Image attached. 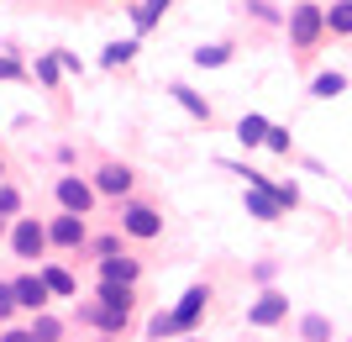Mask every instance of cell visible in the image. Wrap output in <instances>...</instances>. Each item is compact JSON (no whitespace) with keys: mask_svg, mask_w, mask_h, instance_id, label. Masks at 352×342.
<instances>
[{"mask_svg":"<svg viewBox=\"0 0 352 342\" xmlns=\"http://www.w3.org/2000/svg\"><path fill=\"white\" fill-rule=\"evenodd\" d=\"M206 306H210V284H190L184 295H179V306L174 311H158L153 316V327H147V337H190L195 327H200V316H206Z\"/></svg>","mask_w":352,"mask_h":342,"instance_id":"obj_1","label":"cell"},{"mask_svg":"<svg viewBox=\"0 0 352 342\" xmlns=\"http://www.w3.org/2000/svg\"><path fill=\"white\" fill-rule=\"evenodd\" d=\"M95 300H100V332L105 337H121L126 332V321H132V284H105L100 279V290H95Z\"/></svg>","mask_w":352,"mask_h":342,"instance_id":"obj_2","label":"cell"},{"mask_svg":"<svg viewBox=\"0 0 352 342\" xmlns=\"http://www.w3.org/2000/svg\"><path fill=\"white\" fill-rule=\"evenodd\" d=\"M326 37V11L316 6V0H300L289 11V43L294 47H316Z\"/></svg>","mask_w":352,"mask_h":342,"instance_id":"obj_3","label":"cell"},{"mask_svg":"<svg viewBox=\"0 0 352 342\" xmlns=\"http://www.w3.org/2000/svg\"><path fill=\"white\" fill-rule=\"evenodd\" d=\"M47 242H53V237H47V226L37 222V216H21V222L11 226V253L16 258H43Z\"/></svg>","mask_w":352,"mask_h":342,"instance_id":"obj_4","label":"cell"},{"mask_svg":"<svg viewBox=\"0 0 352 342\" xmlns=\"http://www.w3.org/2000/svg\"><path fill=\"white\" fill-rule=\"evenodd\" d=\"M121 232L137 237V242H153V237H163V216L153 206H142V200H132V206L121 211Z\"/></svg>","mask_w":352,"mask_h":342,"instance_id":"obj_5","label":"cell"},{"mask_svg":"<svg viewBox=\"0 0 352 342\" xmlns=\"http://www.w3.org/2000/svg\"><path fill=\"white\" fill-rule=\"evenodd\" d=\"M53 195H58V206L63 211H74V216H89V206H95V184H85L79 174H63L58 184H53Z\"/></svg>","mask_w":352,"mask_h":342,"instance_id":"obj_6","label":"cell"},{"mask_svg":"<svg viewBox=\"0 0 352 342\" xmlns=\"http://www.w3.org/2000/svg\"><path fill=\"white\" fill-rule=\"evenodd\" d=\"M279 321H289V295L263 290V295L248 306V327H279Z\"/></svg>","mask_w":352,"mask_h":342,"instance_id":"obj_7","label":"cell"},{"mask_svg":"<svg viewBox=\"0 0 352 342\" xmlns=\"http://www.w3.org/2000/svg\"><path fill=\"white\" fill-rule=\"evenodd\" d=\"M47 237H53V248L74 253V248H85V242H89V226H85V216L63 211V216H53V222H47Z\"/></svg>","mask_w":352,"mask_h":342,"instance_id":"obj_8","label":"cell"},{"mask_svg":"<svg viewBox=\"0 0 352 342\" xmlns=\"http://www.w3.org/2000/svg\"><path fill=\"white\" fill-rule=\"evenodd\" d=\"M16 284V306H21V311H47V300H53V290H47V279L43 274H21V279H11Z\"/></svg>","mask_w":352,"mask_h":342,"instance_id":"obj_9","label":"cell"},{"mask_svg":"<svg viewBox=\"0 0 352 342\" xmlns=\"http://www.w3.org/2000/svg\"><path fill=\"white\" fill-rule=\"evenodd\" d=\"M95 190L121 200V195L132 190V169H126V164H100V169H95Z\"/></svg>","mask_w":352,"mask_h":342,"instance_id":"obj_10","label":"cell"},{"mask_svg":"<svg viewBox=\"0 0 352 342\" xmlns=\"http://www.w3.org/2000/svg\"><path fill=\"white\" fill-rule=\"evenodd\" d=\"M268 132H274V121H268V116H258V111H248V116L236 121V142H242V148H263V142H268Z\"/></svg>","mask_w":352,"mask_h":342,"instance_id":"obj_11","label":"cell"},{"mask_svg":"<svg viewBox=\"0 0 352 342\" xmlns=\"http://www.w3.org/2000/svg\"><path fill=\"white\" fill-rule=\"evenodd\" d=\"M100 279L105 284H137V258H126V253L100 258Z\"/></svg>","mask_w":352,"mask_h":342,"instance_id":"obj_12","label":"cell"},{"mask_svg":"<svg viewBox=\"0 0 352 342\" xmlns=\"http://www.w3.org/2000/svg\"><path fill=\"white\" fill-rule=\"evenodd\" d=\"M37 274H43V279H47V290H53V295H58V300H74V295H79V279H74L69 268L47 264V268H37Z\"/></svg>","mask_w":352,"mask_h":342,"instance_id":"obj_13","label":"cell"},{"mask_svg":"<svg viewBox=\"0 0 352 342\" xmlns=\"http://www.w3.org/2000/svg\"><path fill=\"white\" fill-rule=\"evenodd\" d=\"M168 95H174V100L184 105V111H190L195 121H210V100H206V95H195L190 85H168Z\"/></svg>","mask_w":352,"mask_h":342,"instance_id":"obj_14","label":"cell"},{"mask_svg":"<svg viewBox=\"0 0 352 342\" xmlns=\"http://www.w3.org/2000/svg\"><path fill=\"white\" fill-rule=\"evenodd\" d=\"M326 32H331V37H352V0H337V6L326 11Z\"/></svg>","mask_w":352,"mask_h":342,"instance_id":"obj_15","label":"cell"},{"mask_svg":"<svg viewBox=\"0 0 352 342\" xmlns=\"http://www.w3.org/2000/svg\"><path fill=\"white\" fill-rule=\"evenodd\" d=\"M342 89H347V79H342V74H331V69L310 79V95H316V100H337Z\"/></svg>","mask_w":352,"mask_h":342,"instance_id":"obj_16","label":"cell"},{"mask_svg":"<svg viewBox=\"0 0 352 342\" xmlns=\"http://www.w3.org/2000/svg\"><path fill=\"white\" fill-rule=\"evenodd\" d=\"M32 337H37V342H63V321H58V316H47V311H37V316H32Z\"/></svg>","mask_w":352,"mask_h":342,"instance_id":"obj_17","label":"cell"},{"mask_svg":"<svg viewBox=\"0 0 352 342\" xmlns=\"http://www.w3.org/2000/svg\"><path fill=\"white\" fill-rule=\"evenodd\" d=\"M195 63H200V69H221V63H232V43H210V47H195Z\"/></svg>","mask_w":352,"mask_h":342,"instance_id":"obj_18","label":"cell"},{"mask_svg":"<svg viewBox=\"0 0 352 342\" xmlns=\"http://www.w3.org/2000/svg\"><path fill=\"white\" fill-rule=\"evenodd\" d=\"M300 337L305 342H326L331 337V321H326V316H305V321H300Z\"/></svg>","mask_w":352,"mask_h":342,"instance_id":"obj_19","label":"cell"},{"mask_svg":"<svg viewBox=\"0 0 352 342\" xmlns=\"http://www.w3.org/2000/svg\"><path fill=\"white\" fill-rule=\"evenodd\" d=\"M132 53H137V43H111L100 53V63H105V69H116V63H132Z\"/></svg>","mask_w":352,"mask_h":342,"instance_id":"obj_20","label":"cell"},{"mask_svg":"<svg viewBox=\"0 0 352 342\" xmlns=\"http://www.w3.org/2000/svg\"><path fill=\"white\" fill-rule=\"evenodd\" d=\"M163 11H168V0H142V11H137V27L147 32V27H153V21H158Z\"/></svg>","mask_w":352,"mask_h":342,"instance_id":"obj_21","label":"cell"},{"mask_svg":"<svg viewBox=\"0 0 352 342\" xmlns=\"http://www.w3.org/2000/svg\"><path fill=\"white\" fill-rule=\"evenodd\" d=\"M58 74H63V63H58V53H53V58H43V63H37V79H43L47 89L58 85Z\"/></svg>","mask_w":352,"mask_h":342,"instance_id":"obj_22","label":"cell"},{"mask_svg":"<svg viewBox=\"0 0 352 342\" xmlns=\"http://www.w3.org/2000/svg\"><path fill=\"white\" fill-rule=\"evenodd\" d=\"M16 211H21V190L0 184V216H16Z\"/></svg>","mask_w":352,"mask_h":342,"instance_id":"obj_23","label":"cell"},{"mask_svg":"<svg viewBox=\"0 0 352 342\" xmlns=\"http://www.w3.org/2000/svg\"><path fill=\"white\" fill-rule=\"evenodd\" d=\"M16 311V284H0V321H11Z\"/></svg>","mask_w":352,"mask_h":342,"instance_id":"obj_24","label":"cell"},{"mask_svg":"<svg viewBox=\"0 0 352 342\" xmlns=\"http://www.w3.org/2000/svg\"><path fill=\"white\" fill-rule=\"evenodd\" d=\"M263 148H274V153H289V132H284V127H274V132H268V142Z\"/></svg>","mask_w":352,"mask_h":342,"instance_id":"obj_25","label":"cell"},{"mask_svg":"<svg viewBox=\"0 0 352 342\" xmlns=\"http://www.w3.org/2000/svg\"><path fill=\"white\" fill-rule=\"evenodd\" d=\"M95 253H100V258H116L121 253V237H95Z\"/></svg>","mask_w":352,"mask_h":342,"instance_id":"obj_26","label":"cell"},{"mask_svg":"<svg viewBox=\"0 0 352 342\" xmlns=\"http://www.w3.org/2000/svg\"><path fill=\"white\" fill-rule=\"evenodd\" d=\"M79 321H89V327H100V300H85V306H79Z\"/></svg>","mask_w":352,"mask_h":342,"instance_id":"obj_27","label":"cell"},{"mask_svg":"<svg viewBox=\"0 0 352 342\" xmlns=\"http://www.w3.org/2000/svg\"><path fill=\"white\" fill-rule=\"evenodd\" d=\"M0 342H37V337H32V327H6Z\"/></svg>","mask_w":352,"mask_h":342,"instance_id":"obj_28","label":"cell"},{"mask_svg":"<svg viewBox=\"0 0 352 342\" xmlns=\"http://www.w3.org/2000/svg\"><path fill=\"white\" fill-rule=\"evenodd\" d=\"M0 79H21V63L6 58V53H0Z\"/></svg>","mask_w":352,"mask_h":342,"instance_id":"obj_29","label":"cell"},{"mask_svg":"<svg viewBox=\"0 0 352 342\" xmlns=\"http://www.w3.org/2000/svg\"><path fill=\"white\" fill-rule=\"evenodd\" d=\"M0 179H6V158H0Z\"/></svg>","mask_w":352,"mask_h":342,"instance_id":"obj_30","label":"cell"},{"mask_svg":"<svg viewBox=\"0 0 352 342\" xmlns=\"http://www.w3.org/2000/svg\"><path fill=\"white\" fill-rule=\"evenodd\" d=\"M0 232H6V216H0Z\"/></svg>","mask_w":352,"mask_h":342,"instance_id":"obj_31","label":"cell"},{"mask_svg":"<svg viewBox=\"0 0 352 342\" xmlns=\"http://www.w3.org/2000/svg\"><path fill=\"white\" fill-rule=\"evenodd\" d=\"M184 342H195V337H184Z\"/></svg>","mask_w":352,"mask_h":342,"instance_id":"obj_32","label":"cell"}]
</instances>
